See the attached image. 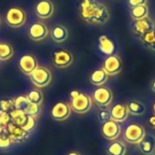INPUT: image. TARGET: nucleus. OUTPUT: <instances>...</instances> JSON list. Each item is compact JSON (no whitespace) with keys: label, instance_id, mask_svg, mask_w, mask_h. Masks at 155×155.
Listing matches in <instances>:
<instances>
[{"label":"nucleus","instance_id":"obj_38","mask_svg":"<svg viewBox=\"0 0 155 155\" xmlns=\"http://www.w3.org/2000/svg\"><path fill=\"white\" fill-rule=\"evenodd\" d=\"M0 25H1V18H0Z\"/></svg>","mask_w":155,"mask_h":155},{"label":"nucleus","instance_id":"obj_3","mask_svg":"<svg viewBox=\"0 0 155 155\" xmlns=\"http://www.w3.org/2000/svg\"><path fill=\"white\" fill-rule=\"evenodd\" d=\"M9 114H10L11 122L13 124L20 126L21 128H23L28 133H31L36 127V120L35 117L31 115H28L16 109L14 110Z\"/></svg>","mask_w":155,"mask_h":155},{"label":"nucleus","instance_id":"obj_15","mask_svg":"<svg viewBox=\"0 0 155 155\" xmlns=\"http://www.w3.org/2000/svg\"><path fill=\"white\" fill-rule=\"evenodd\" d=\"M54 12V6L51 0H40L35 6V13L36 16L41 19L50 18Z\"/></svg>","mask_w":155,"mask_h":155},{"label":"nucleus","instance_id":"obj_26","mask_svg":"<svg viewBox=\"0 0 155 155\" xmlns=\"http://www.w3.org/2000/svg\"><path fill=\"white\" fill-rule=\"evenodd\" d=\"M14 55V49L8 43L0 42V61H7Z\"/></svg>","mask_w":155,"mask_h":155},{"label":"nucleus","instance_id":"obj_29","mask_svg":"<svg viewBox=\"0 0 155 155\" xmlns=\"http://www.w3.org/2000/svg\"><path fill=\"white\" fill-rule=\"evenodd\" d=\"M14 110H15V99H3L0 101V111L11 114Z\"/></svg>","mask_w":155,"mask_h":155},{"label":"nucleus","instance_id":"obj_16","mask_svg":"<svg viewBox=\"0 0 155 155\" xmlns=\"http://www.w3.org/2000/svg\"><path fill=\"white\" fill-rule=\"evenodd\" d=\"M18 66H19L20 71L24 74L29 76L30 74L38 66L37 60L33 54H26L20 57L18 61Z\"/></svg>","mask_w":155,"mask_h":155},{"label":"nucleus","instance_id":"obj_9","mask_svg":"<svg viewBox=\"0 0 155 155\" xmlns=\"http://www.w3.org/2000/svg\"><path fill=\"white\" fill-rule=\"evenodd\" d=\"M4 130L9 135L12 143H16V144L23 143L26 142L30 136V133L26 132L20 126L13 124L12 122H10Z\"/></svg>","mask_w":155,"mask_h":155},{"label":"nucleus","instance_id":"obj_11","mask_svg":"<svg viewBox=\"0 0 155 155\" xmlns=\"http://www.w3.org/2000/svg\"><path fill=\"white\" fill-rule=\"evenodd\" d=\"M71 113H72L71 107L67 103L58 102L53 106L50 114L53 120L62 122L68 119L69 116L71 115Z\"/></svg>","mask_w":155,"mask_h":155},{"label":"nucleus","instance_id":"obj_20","mask_svg":"<svg viewBox=\"0 0 155 155\" xmlns=\"http://www.w3.org/2000/svg\"><path fill=\"white\" fill-rule=\"evenodd\" d=\"M98 46L102 53L107 55L114 54L115 50V45L113 40H111L107 35H102L98 39Z\"/></svg>","mask_w":155,"mask_h":155},{"label":"nucleus","instance_id":"obj_30","mask_svg":"<svg viewBox=\"0 0 155 155\" xmlns=\"http://www.w3.org/2000/svg\"><path fill=\"white\" fill-rule=\"evenodd\" d=\"M12 141L9 137V135L6 134L5 130H3L2 133H0V149L5 150L8 149L12 145Z\"/></svg>","mask_w":155,"mask_h":155},{"label":"nucleus","instance_id":"obj_37","mask_svg":"<svg viewBox=\"0 0 155 155\" xmlns=\"http://www.w3.org/2000/svg\"><path fill=\"white\" fill-rule=\"evenodd\" d=\"M153 113H154V114H155V102H154V104H153Z\"/></svg>","mask_w":155,"mask_h":155},{"label":"nucleus","instance_id":"obj_17","mask_svg":"<svg viewBox=\"0 0 155 155\" xmlns=\"http://www.w3.org/2000/svg\"><path fill=\"white\" fill-rule=\"evenodd\" d=\"M154 24L149 16L139 20H134L132 24V28L134 32L140 36L149 31L154 30Z\"/></svg>","mask_w":155,"mask_h":155},{"label":"nucleus","instance_id":"obj_23","mask_svg":"<svg viewBox=\"0 0 155 155\" xmlns=\"http://www.w3.org/2000/svg\"><path fill=\"white\" fill-rule=\"evenodd\" d=\"M106 153L108 155H125L126 146L120 141H114L106 148Z\"/></svg>","mask_w":155,"mask_h":155},{"label":"nucleus","instance_id":"obj_25","mask_svg":"<svg viewBox=\"0 0 155 155\" xmlns=\"http://www.w3.org/2000/svg\"><path fill=\"white\" fill-rule=\"evenodd\" d=\"M128 112L134 115H142L145 113V106L138 101H131L127 104Z\"/></svg>","mask_w":155,"mask_h":155},{"label":"nucleus","instance_id":"obj_21","mask_svg":"<svg viewBox=\"0 0 155 155\" xmlns=\"http://www.w3.org/2000/svg\"><path fill=\"white\" fill-rule=\"evenodd\" d=\"M139 144L140 151L145 155H151L155 150V138L153 135H145Z\"/></svg>","mask_w":155,"mask_h":155},{"label":"nucleus","instance_id":"obj_35","mask_svg":"<svg viewBox=\"0 0 155 155\" xmlns=\"http://www.w3.org/2000/svg\"><path fill=\"white\" fill-rule=\"evenodd\" d=\"M67 155H81L78 152H71V153H69Z\"/></svg>","mask_w":155,"mask_h":155},{"label":"nucleus","instance_id":"obj_18","mask_svg":"<svg viewBox=\"0 0 155 155\" xmlns=\"http://www.w3.org/2000/svg\"><path fill=\"white\" fill-rule=\"evenodd\" d=\"M110 114H111L112 120H114L117 123H122L127 119L129 112H128L127 106L125 104H117L111 108Z\"/></svg>","mask_w":155,"mask_h":155},{"label":"nucleus","instance_id":"obj_8","mask_svg":"<svg viewBox=\"0 0 155 155\" xmlns=\"http://www.w3.org/2000/svg\"><path fill=\"white\" fill-rule=\"evenodd\" d=\"M146 135L144 128L137 124H129L124 133V139L133 144H138L142 142V140Z\"/></svg>","mask_w":155,"mask_h":155},{"label":"nucleus","instance_id":"obj_10","mask_svg":"<svg viewBox=\"0 0 155 155\" xmlns=\"http://www.w3.org/2000/svg\"><path fill=\"white\" fill-rule=\"evenodd\" d=\"M113 93L112 91L106 87V86H98L94 94H93V99L94 103L101 108H104L109 106L113 102Z\"/></svg>","mask_w":155,"mask_h":155},{"label":"nucleus","instance_id":"obj_22","mask_svg":"<svg viewBox=\"0 0 155 155\" xmlns=\"http://www.w3.org/2000/svg\"><path fill=\"white\" fill-rule=\"evenodd\" d=\"M107 80H108V74L105 73V71L103 68L94 70L90 75L91 84L94 85H96V86L104 85Z\"/></svg>","mask_w":155,"mask_h":155},{"label":"nucleus","instance_id":"obj_27","mask_svg":"<svg viewBox=\"0 0 155 155\" xmlns=\"http://www.w3.org/2000/svg\"><path fill=\"white\" fill-rule=\"evenodd\" d=\"M26 97L30 103L35 104L41 105L44 102V94L40 90H37V89H33L29 91V93L26 94Z\"/></svg>","mask_w":155,"mask_h":155},{"label":"nucleus","instance_id":"obj_6","mask_svg":"<svg viewBox=\"0 0 155 155\" xmlns=\"http://www.w3.org/2000/svg\"><path fill=\"white\" fill-rule=\"evenodd\" d=\"M15 109L28 115L36 118L41 113V105L35 104L29 102L26 95H19L15 99Z\"/></svg>","mask_w":155,"mask_h":155},{"label":"nucleus","instance_id":"obj_33","mask_svg":"<svg viewBox=\"0 0 155 155\" xmlns=\"http://www.w3.org/2000/svg\"><path fill=\"white\" fill-rule=\"evenodd\" d=\"M149 124H150L152 127L155 128V114L152 115V116L150 117V119H149Z\"/></svg>","mask_w":155,"mask_h":155},{"label":"nucleus","instance_id":"obj_28","mask_svg":"<svg viewBox=\"0 0 155 155\" xmlns=\"http://www.w3.org/2000/svg\"><path fill=\"white\" fill-rule=\"evenodd\" d=\"M141 39L143 43L151 50L155 51V31H149L143 35H141Z\"/></svg>","mask_w":155,"mask_h":155},{"label":"nucleus","instance_id":"obj_7","mask_svg":"<svg viewBox=\"0 0 155 155\" xmlns=\"http://www.w3.org/2000/svg\"><path fill=\"white\" fill-rule=\"evenodd\" d=\"M74 62L73 54L65 49L57 48L52 54V63L57 68H66Z\"/></svg>","mask_w":155,"mask_h":155},{"label":"nucleus","instance_id":"obj_12","mask_svg":"<svg viewBox=\"0 0 155 155\" xmlns=\"http://www.w3.org/2000/svg\"><path fill=\"white\" fill-rule=\"evenodd\" d=\"M48 34H49L48 27L43 22H35L28 28L29 37L35 42H39L45 39Z\"/></svg>","mask_w":155,"mask_h":155},{"label":"nucleus","instance_id":"obj_34","mask_svg":"<svg viewBox=\"0 0 155 155\" xmlns=\"http://www.w3.org/2000/svg\"><path fill=\"white\" fill-rule=\"evenodd\" d=\"M4 129H5V127H4V125H3V124L1 122V118H0V133H2Z\"/></svg>","mask_w":155,"mask_h":155},{"label":"nucleus","instance_id":"obj_13","mask_svg":"<svg viewBox=\"0 0 155 155\" xmlns=\"http://www.w3.org/2000/svg\"><path fill=\"white\" fill-rule=\"evenodd\" d=\"M101 133L105 139L109 141H114L119 137L121 134V126L119 123L114 120H109L103 124Z\"/></svg>","mask_w":155,"mask_h":155},{"label":"nucleus","instance_id":"obj_14","mask_svg":"<svg viewBox=\"0 0 155 155\" xmlns=\"http://www.w3.org/2000/svg\"><path fill=\"white\" fill-rule=\"evenodd\" d=\"M122 60L115 54L109 55L104 62L103 69L108 75H116L122 71Z\"/></svg>","mask_w":155,"mask_h":155},{"label":"nucleus","instance_id":"obj_5","mask_svg":"<svg viewBox=\"0 0 155 155\" xmlns=\"http://www.w3.org/2000/svg\"><path fill=\"white\" fill-rule=\"evenodd\" d=\"M29 78L34 85L38 88L47 86L52 81L51 71L44 66H37L29 75Z\"/></svg>","mask_w":155,"mask_h":155},{"label":"nucleus","instance_id":"obj_2","mask_svg":"<svg viewBox=\"0 0 155 155\" xmlns=\"http://www.w3.org/2000/svg\"><path fill=\"white\" fill-rule=\"evenodd\" d=\"M70 107L71 110L76 114H86L89 112L93 105V100L90 95L81 93L78 90H73L70 93Z\"/></svg>","mask_w":155,"mask_h":155},{"label":"nucleus","instance_id":"obj_36","mask_svg":"<svg viewBox=\"0 0 155 155\" xmlns=\"http://www.w3.org/2000/svg\"><path fill=\"white\" fill-rule=\"evenodd\" d=\"M152 89L153 92H155V80H153V82L152 83Z\"/></svg>","mask_w":155,"mask_h":155},{"label":"nucleus","instance_id":"obj_4","mask_svg":"<svg viewBox=\"0 0 155 155\" xmlns=\"http://www.w3.org/2000/svg\"><path fill=\"white\" fill-rule=\"evenodd\" d=\"M5 22L10 27L19 28L26 22V13L21 7H11L5 14Z\"/></svg>","mask_w":155,"mask_h":155},{"label":"nucleus","instance_id":"obj_31","mask_svg":"<svg viewBox=\"0 0 155 155\" xmlns=\"http://www.w3.org/2000/svg\"><path fill=\"white\" fill-rule=\"evenodd\" d=\"M98 119L101 123H105L109 120H112L110 111L108 110H101L98 114Z\"/></svg>","mask_w":155,"mask_h":155},{"label":"nucleus","instance_id":"obj_32","mask_svg":"<svg viewBox=\"0 0 155 155\" xmlns=\"http://www.w3.org/2000/svg\"><path fill=\"white\" fill-rule=\"evenodd\" d=\"M146 4H147V0H128V5L132 8L138 6V5H146Z\"/></svg>","mask_w":155,"mask_h":155},{"label":"nucleus","instance_id":"obj_24","mask_svg":"<svg viewBox=\"0 0 155 155\" xmlns=\"http://www.w3.org/2000/svg\"><path fill=\"white\" fill-rule=\"evenodd\" d=\"M148 15H149V8L147 5H138L131 9V15L134 20H139L144 18L148 16Z\"/></svg>","mask_w":155,"mask_h":155},{"label":"nucleus","instance_id":"obj_19","mask_svg":"<svg viewBox=\"0 0 155 155\" xmlns=\"http://www.w3.org/2000/svg\"><path fill=\"white\" fill-rule=\"evenodd\" d=\"M51 37L55 43H64L68 38V30L63 25H55L51 30Z\"/></svg>","mask_w":155,"mask_h":155},{"label":"nucleus","instance_id":"obj_1","mask_svg":"<svg viewBox=\"0 0 155 155\" xmlns=\"http://www.w3.org/2000/svg\"><path fill=\"white\" fill-rule=\"evenodd\" d=\"M79 9L81 18L90 24L103 25L110 17L106 5L96 0H81Z\"/></svg>","mask_w":155,"mask_h":155}]
</instances>
